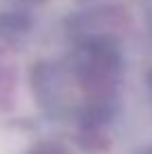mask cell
Wrapping results in <instances>:
<instances>
[{
	"label": "cell",
	"instance_id": "1",
	"mask_svg": "<svg viewBox=\"0 0 152 154\" xmlns=\"http://www.w3.org/2000/svg\"><path fill=\"white\" fill-rule=\"evenodd\" d=\"M29 154H70L63 145L58 143H49V141H43V143H36L34 147H31Z\"/></svg>",
	"mask_w": 152,
	"mask_h": 154
},
{
	"label": "cell",
	"instance_id": "2",
	"mask_svg": "<svg viewBox=\"0 0 152 154\" xmlns=\"http://www.w3.org/2000/svg\"><path fill=\"white\" fill-rule=\"evenodd\" d=\"M141 154H152V147H150V150H143V152H141Z\"/></svg>",
	"mask_w": 152,
	"mask_h": 154
}]
</instances>
